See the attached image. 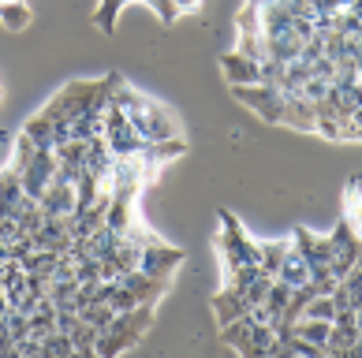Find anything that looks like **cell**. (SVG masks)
Segmentation results:
<instances>
[{
  "mask_svg": "<svg viewBox=\"0 0 362 358\" xmlns=\"http://www.w3.org/2000/svg\"><path fill=\"white\" fill-rule=\"evenodd\" d=\"M119 75H105V78H75V83H68L60 90L57 97H52L42 116L49 119H75V116H86V112H105L109 109V97H112V86H116Z\"/></svg>",
  "mask_w": 362,
  "mask_h": 358,
  "instance_id": "6da1fadb",
  "label": "cell"
},
{
  "mask_svg": "<svg viewBox=\"0 0 362 358\" xmlns=\"http://www.w3.org/2000/svg\"><path fill=\"white\" fill-rule=\"evenodd\" d=\"M221 235H217V246H221V258H224V269H235V265H258V243L243 232L232 213H221Z\"/></svg>",
  "mask_w": 362,
  "mask_h": 358,
  "instance_id": "7a4b0ae2",
  "label": "cell"
},
{
  "mask_svg": "<svg viewBox=\"0 0 362 358\" xmlns=\"http://www.w3.org/2000/svg\"><path fill=\"white\" fill-rule=\"evenodd\" d=\"M325 239H329V250H332L329 273L340 280L347 269H355L358 254H362V243H358V232H355V224H351V213H344V217L337 220V228H332Z\"/></svg>",
  "mask_w": 362,
  "mask_h": 358,
  "instance_id": "3957f363",
  "label": "cell"
},
{
  "mask_svg": "<svg viewBox=\"0 0 362 358\" xmlns=\"http://www.w3.org/2000/svg\"><path fill=\"white\" fill-rule=\"evenodd\" d=\"M232 94H235L239 105H247L258 119H265V124H280V105H284V97H280L276 86H265V83L232 86Z\"/></svg>",
  "mask_w": 362,
  "mask_h": 358,
  "instance_id": "277c9868",
  "label": "cell"
},
{
  "mask_svg": "<svg viewBox=\"0 0 362 358\" xmlns=\"http://www.w3.org/2000/svg\"><path fill=\"white\" fill-rule=\"evenodd\" d=\"M52 172H57V153L52 150H34V157L19 168V183L34 202H37V194L52 183Z\"/></svg>",
  "mask_w": 362,
  "mask_h": 358,
  "instance_id": "5b68a950",
  "label": "cell"
},
{
  "mask_svg": "<svg viewBox=\"0 0 362 358\" xmlns=\"http://www.w3.org/2000/svg\"><path fill=\"white\" fill-rule=\"evenodd\" d=\"M180 261H183V250L168 246L165 239H160V243L142 246V254H139V265H135V269H142L146 276H157V280H168L172 269H176Z\"/></svg>",
  "mask_w": 362,
  "mask_h": 358,
  "instance_id": "8992f818",
  "label": "cell"
},
{
  "mask_svg": "<svg viewBox=\"0 0 362 358\" xmlns=\"http://www.w3.org/2000/svg\"><path fill=\"white\" fill-rule=\"evenodd\" d=\"M116 284H119V287H127L131 295H135V299L142 302V306H153V302H157V299L168 291V280H157V276H146L142 269H124V273L116 276Z\"/></svg>",
  "mask_w": 362,
  "mask_h": 358,
  "instance_id": "52a82bcc",
  "label": "cell"
},
{
  "mask_svg": "<svg viewBox=\"0 0 362 358\" xmlns=\"http://www.w3.org/2000/svg\"><path fill=\"white\" fill-rule=\"evenodd\" d=\"M221 75H224L228 86H254V83H262V78H258V60L243 56L239 49L221 56Z\"/></svg>",
  "mask_w": 362,
  "mask_h": 358,
  "instance_id": "ba28073f",
  "label": "cell"
},
{
  "mask_svg": "<svg viewBox=\"0 0 362 358\" xmlns=\"http://www.w3.org/2000/svg\"><path fill=\"white\" fill-rule=\"evenodd\" d=\"M37 209H42L45 217H68L75 209V187H71V183L52 179L49 187L37 194Z\"/></svg>",
  "mask_w": 362,
  "mask_h": 358,
  "instance_id": "9c48e42d",
  "label": "cell"
},
{
  "mask_svg": "<svg viewBox=\"0 0 362 358\" xmlns=\"http://www.w3.org/2000/svg\"><path fill=\"white\" fill-rule=\"evenodd\" d=\"M153 325V306H135V310H124V314H112L109 328L119 336H127L131 343H139L142 333Z\"/></svg>",
  "mask_w": 362,
  "mask_h": 358,
  "instance_id": "30bf717a",
  "label": "cell"
},
{
  "mask_svg": "<svg viewBox=\"0 0 362 358\" xmlns=\"http://www.w3.org/2000/svg\"><path fill=\"white\" fill-rule=\"evenodd\" d=\"M284 105H280V124L295 127V131H314V105L303 94H280Z\"/></svg>",
  "mask_w": 362,
  "mask_h": 358,
  "instance_id": "8fae6325",
  "label": "cell"
},
{
  "mask_svg": "<svg viewBox=\"0 0 362 358\" xmlns=\"http://www.w3.org/2000/svg\"><path fill=\"white\" fill-rule=\"evenodd\" d=\"M276 280H280V284H288V287H303V284H310V269H306V258L291 246V239H288L284 258H280Z\"/></svg>",
  "mask_w": 362,
  "mask_h": 358,
  "instance_id": "7c38bea8",
  "label": "cell"
},
{
  "mask_svg": "<svg viewBox=\"0 0 362 358\" xmlns=\"http://www.w3.org/2000/svg\"><path fill=\"white\" fill-rule=\"evenodd\" d=\"M247 306H250V302H247V295H243L239 287H228V284H224L217 295H213V314H217V325L235 321L239 314H247Z\"/></svg>",
  "mask_w": 362,
  "mask_h": 358,
  "instance_id": "4fadbf2b",
  "label": "cell"
},
{
  "mask_svg": "<svg viewBox=\"0 0 362 358\" xmlns=\"http://www.w3.org/2000/svg\"><path fill=\"white\" fill-rule=\"evenodd\" d=\"M23 135L30 138L37 150H52V145H57V124H52L49 116L37 112V116H30V119L23 124Z\"/></svg>",
  "mask_w": 362,
  "mask_h": 358,
  "instance_id": "5bb4252c",
  "label": "cell"
},
{
  "mask_svg": "<svg viewBox=\"0 0 362 358\" xmlns=\"http://www.w3.org/2000/svg\"><path fill=\"white\" fill-rule=\"evenodd\" d=\"M30 4H23V0H0V23L8 26V30H26L30 26Z\"/></svg>",
  "mask_w": 362,
  "mask_h": 358,
  "instance_id": "9a60e30c",
  "label": "cell"
},
{
  "mask_svg": "<svg viewBox=\"0 0 362 358\" xmlns=\"http://www.w3.org/2000/svg\"><path fill=\"white\" fill-rule=\"evenodd\" d=\"M247 336H250V321H247V314H239L235 321L221 325V340H224V347H232V351H239V354L247 351Z\"/></svg>",
  "mask_w": 362,
  "mask_h": 358,
  "instance_id": "2e32d148",
  "label": "cell"
},
{
  "mask_svg": "<svg viewBox=\"0 0 362 358\" xmlns=\"http://www.w3.org/2000/svg\"><path fill=\"white\" fill-rule=\"evenodd\" d=\"M288 250V239H273V243H258V269L265 276H276L280 269V258H284Z\"/></svg>",
  "mask_w": 362,
  "mask_h": 358,
  "instance_id": "e0dca14e",
  "label": "cell"
},
{
  "mask_svg": "<svg viewBox=\"0 0 362 358\" xmlns=\"http://www.w3.org/2000/svg\"><path fill=\"white\" fill-rule=\"evenodd\" d=\"M42 358H75V347H71V336L52 328V333L42 336Z\"/></svg>",
  "mask_w": 362,
  "mask_h": 358,
  "instance_id": "ac0fdd59",
  "label": "cell"
},
{
  "mask_svg": "<svg viewBox=\"0 0 362 358\" xmlns=\"http://www.w3.org/2000/svg\"><path fill=\"white\" fill-rule=\"evenodd\" d=\"M127 0H101V8L93 11V26H98L101 34H112L116 30V19H119V8H124Z\"/></svg>",
  "mask_w": 362,
  "mask_h": 358,
  "instance_id": "d6986e66",
  "label": "cell"
},
{
  "mask_svg": "<svg viewBox=\"0 0 362 358\" xmlns=\"http://www.w3.org/2000/svg\"><path fill=\"white\" fill-rule=\"evenodd\" d=\"M112 314H116V310L109 306V302H90V306L78 310V317H83V321H86L90 328H98V333H101V328H109Z\"/></svg>",
  "mask_w": 362,
  "mask_h": 358,
  "instance_id": "ffe728a7",
  "label": "cell"
},
{
  "mask_svg": "<svg viewBox=\"0 0 362 358\" xmlns=\"http://www.w3.org/2000/svg\"><path fill=\"white\" fill-rule=\"evenodd\" d=\"M288 299H291V287L280 284L276 276H273V280H269V291H265V306H269V314L280 317V314H284V306H288Z\"/></svg>",
  "mask_w": 362,
  "mask_h": 358,
  "instance_id": "44dd1931",
  "label": "cell"
},
{
  "mask_svg": "<svg viewBox=\"0 0 362 358\" xmlns=\"http://www.w3.org/2000/svg\"><path fill=\"white\" fill-rule=\"evenodd\" d=\"M68 336H71V347H75V354H86V358L93 354V340H98V328H90L86 321H78Z\"/></svg>",
  "mask_w": 362,
  "mask_h": 358,
  "instance_id": "7402d4cb",
  "label": "cell"
},
{
  "mask_svg": "<svg viewBox=\"0 0 362 358\" xmlns=\"http://www.w3.org/2000/svg\"><path fill=\"white\" fill-rule=\"evenodd\" d=\"M332 314H337V306H332L329 295H310L299 317H321V321H332Z\"/></svg>",
  "mask_w": 362,
  "mask_h": 358,
  "instance_id": "603a6c76",
  "label": "cell"
},
{
  "mask_svg": "<svg viewBox=\"0 0 362 358\" xmlns=\"http://www.w3.org/2000/svg\"><path fill=\"white\" fill-rule=\"evenodd\" d=\"M146 4H150V8L157 11V16H160V23H176V16H180L172 0H146Z\"/></svg>",
  "mask_w": 362,
  "mask_h": 358,
  "instance_id": "cb8c5ba5",
  "label": "cell"
},
{
  "mask_svg": "<svg viewBox=\"0 0 362 358\" xmlns=\"http://www.w3.org/2000/svg\"><path fill=\"white\" fill-rule=\"evenodd\" d=\"M172 4H176V11H194L198 0H172Z\"/></svg>",
  "mask_w": 362,
  "mask_h": 358,
  "instance_id": "d4e9b609",
  "label": "cell"
},
{
  "mask_svg": "<svg viewBox=\"0 0 362 358\" xmlns=\"http://www.w3.org/2000/svg\"><path fill=\"white\" fill-rule=\"evenodd\" d=\"M0 217H16V209H11V205L4 202V198H0Z\"/></svg>",
  "mask_w": 362,
  "mask_h": 358,
  "instance_id": "484cf974",
  "label": "cell"
}]
</instances>
